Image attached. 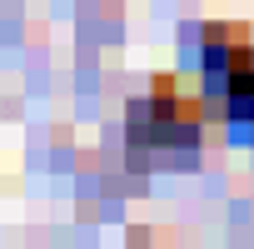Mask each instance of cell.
Listing matches in <instances>:
<instances>
[{
  "label": "cell",
  "mask_w": 254,
  "mask_h": 249,
  "mask_svg": "<svg viewBox=\"0 0 254 249\" xmlns=\"http://www.w3.org/2000/svg\"><path fill=\"white\" fill-rule=\"evenodd\" d=\"M229 95L239 100V110H249V124H254V50H239V55H234Z\"/></svg>",
  "instance_id": "cell-1"
}]
</instances>
